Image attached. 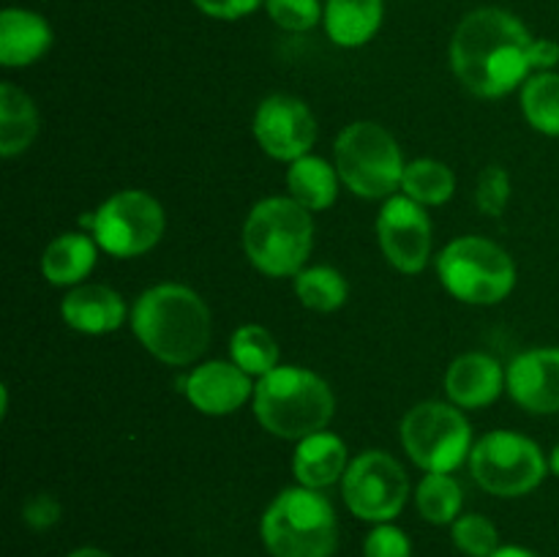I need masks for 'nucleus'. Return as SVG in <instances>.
<instances>
[{"label":"nucleus","instance_id":"14","mask_svg":"<svg viewBox=\"0 0 559 557\" xmlns=\"http://www.w3.org/2000/svg\"><path fill=\"white\" fill-rule=\"evenodd\" d=\"M506 382L516 404L530 413H559V347L516 355L508 366Z\"/></svg>","mask_w":559,"mask_h":557},{"label":"nucleus","instance_id":"36","mask_svg":"<svg viewBox=\"0 0 559 557\" xmlns=\"http://www.w3.org/2000/svg\"><path fill=\"white\" fill-rule=\"evenodd\" d=\"M69 557H109V555H107V552H102V549H93V546H85V549L71 552Z\"/></svg>","mask_w":559,"mask_h":557},{"label":"nucleus","instance_id":"33","mask_svg":"<svg viewBox=\"0 0 559 557\" xmlns=\"http://www.w3.org/2000/svg\"><path fill=\"white\" fill-rule=\"evenodd\" d=\"M262 0H194L200 11L216 20H240V16L251 14Z\"/></svg>","mask_w":559,"mask_h":557},{"label":"nucleus","instance_id":"18","mask_svg":"<svg viewBox=\"0 0 559 557\" xmlns=\"http://www.w3.org/2000/svg\"><path fill=\"white\" fill-rule=\"evenodd\" d=\"M52 44V31L47 20L25 9H5L0 14V63L31 66L41 58Z\"/></svg>","mask_w":559,"mask_h":557},{"label":"nucleus","instance_id":"30","mask_svg":"<svg viewBox=\"0 0 559 557\" xmlns=\"http://www.w3.org/2000/svg\"><path fill=\"white\" fill-rule=\"evenodd\" d=\"M475 200H478V208L486 216H500L506 211L508 200H511V178H508L506 169L497 167V164L486 167L478 178Z\"/></svg>","mask_w":559,"mask_h":557},{"label":"nucleus","instance_id":"35","mask_svg":"<svg viewBox=\"0 0 559 557\" xmlns=\"http://www.w3.org/2000/svg\"><path fill=\"white\" fill-rule=\"evenodd\" d=\"M491 557H538L535 552L524 549V546H500Z\"/></svg>","mask_w":559,"mask_h":557},{"label":"nucleus","instance_id":"37","mask_svg":"<svg viewBox=\"0 0 559 557\" xmlns=\"http://www.w3.org/2000/svg\"><path fill=\"white\" fill-rule=\"evenodd\" d=\"M549 467L555 470V473L559 475V446L555 448V451H551V459H549Z\"/></svg>","mask_w":559,"mask_h":557},{"label":"nucleus","instance_id":"12","mask_svg":"<svg viewBox=\"0 0 559 557\" xmlns=\"http://www.w3.org/2000/svg\"><path fill=\"white\" fill-rule=\"evenodd\" d=\"M254 137L267 156L298 162L309 156V147L314 145L317 120L300 98L276 93L257 107Z\"/></svg>","mask_w":559,"mask_h":557},{"label":"nucleus","instance_id":"8","mask_svg":"<svg viewBox=\"0 0 559 557\" xmlns=\"http://www.w3.org/2000/svg\"><path fill=\"white\" fill-rule=\"evenodd\" d=\"M473 478L497 497H522L546 475V459L538 442L519 431H489L469 451Z\"/></svg>","mask_w":559,"mask_h":557},{"label":"nucleus","instance_id":"7","mask_svg":"<svg viewBox=\"0 0 559 557\" xmlns=\"http://www.w3.org/2000/svg\"><path fill=\"white\" fill-rule=\"evenodd\" d=\"M407 164L402 162L396 140L382 126L358 120L347 126L336 140L338 178L358 197L382 200L402 186Z\"/></svg>","mask_w":559,"mask_h":557},{"label":"nucleus","instance_id":"25","mask_svg":"<svg viewBox=\"0 0 559 557\" xmlns=\"http://www.w3.org/2000/svg\"><path fill=\"white\" fill-rule=\"evenodd\" d=\"M522 109L533 129L559 137V74L540 71L530 76L522 91Z\"/></svg>","mask_w":559,"mask_h":557},{"label":"nucleus","instance_id":"16","mask_svg":"<svg viewBox=\"0 0 559 557\" xmlns=\"http://www.w3.org/2000/svg\"><path fill=\"white\" fill-rule=\"evenodd\" d=\"M60 315L80 333H109L123 325L126 304L104 284H80L66 295Z\"/></svg>","mask_w":559,"mask_h":557},{"label":"nucleus","instance_id":"32","mask_svg":"<svg viewBox=\"0 0 559 557\" xmlns=\"http://www.w3.org/2000/svg\"><path fill=\"white\" fill-rule=\"evenodd\" d=\"M364 557H413V546L402 530L382 522L366 535Z\"/></svg>","mask_w":559,"mask_h":557},{"label":"nucleus","instance_id":"19","mask_svg":"<svg viewBox=\"0 0 559 557\" xmlns=\"http://www.w3.org/2000/svg\"><path fill=\"white\" fill-rule=\"evenodd\" d=\"M347 467V446L331 431H317V435L304 437L293 459L295 478L309 489L331 486L333 481L344 478Z\"/></svg>","mask_w":559,"mask_h":557},{"label":"nucleus","instance_id":"4","mask_svg":"<svg viewBox=\"0 0 559 557\" xmlns=\"http://www.w3.org/2000/svg\"><path fill=\"white\" fill-rule=\"evenodd\" d=\"M314 240L309 211L293 197H267L251 208L243 224V249L251 265L267 276H298Z\"/></svg>","mask_w":559,"mask_h":557},{"label":"nucleus","instance_id":"13","mask_svg":"<svg viewBox=\"0 0 559 557\" xmlns=\"http://www.w3.org/2000/svg\"><path fill=\"white\" fill-rule=\"evenodd\" d=\"M377 235L388 262L402 273H420L431 254V222L413 197H391L377 218Z\"/></svg>","mask_w":559,"mask_h":557},{"label":"nucleus","instance_id":"1","mask_svg":"<svg viewBox=\"0 0 559 557\" xmlns=\"http://www.w3.org/2000/svg\"><path fill=\"white\" fill-rule=\"evenodd\" d=\"M538 42L508 11L478 9L453 33L451 66L475 96H506L538 69Z\"/></svg>","mask_w":559,"mask_h":557},{"label":"nucleus","instance_id":"24","mask_svg":"<svg viewBox=\"0 0 559 557\" xmlns=\"http://www.w3.org/2000/svg\"><path fill=\"white\" fill-rule=\"evenodd\" d=\"M402 189L420 205H442L453 197L456 178L448 164L435 162V158H418L404 167Z\"/></svg>","mask_w":559,"mask_h":557},{"label":"nucleus","instance_id":"6","mask_svg":"<svg viewBox=\"0 0 559 557\" xmlns=\"http://www.w3.org/2000/svg\"><path fill=\"white\" fill-rule=\"evenodd\" d=\"M437 273L453 298L475 306L500 304L516 284V268L502 246L486 238H456L437 257Z\"/></svg>","mask_w":559,"mask_h":557},{"label":"nucleus","instance_id":"5","mask_svg":"<svg viewBox=\"0 0 559 557\" xmlns=\"http://www.w3.org/2000/svg\"><path fill=\"white\" fill-rule=\"evenodd\" d=\"M262 541L273 557H331L338 541L336 511L320 489H284L262 517Z\"/></svg>","mask_w":559,"mask_h":557},{"label":"nucleus","instance_id":"26","mask_svg":"<svg viewBox=\"0 0 559 557\" xmlns=\"http://www.w3.org/2000/svg\"><path fill=\"white\" fill-rule=\"evenodd\" d=\"M295 293L306 309L314 311H336L347 300V282L336 268L317 265L304 268L295 276Z\"/></svg>","mask_w":559,"mask_h":557},{"label":"nucleus","instance_id":"2","mask_svg":"<svg viewBox=\"0 0 559 557\" xmlns=\"http://www.w3.org/2000/svg\"><path fill=\"white\" fill-rule=\"evenodd\" d=\"M131 328L147 353L169 366H186L211 342V311L194 289L158 284L136 298Z\"/></svg>","mask_w":559,"mask_h":557},{"label":"nucleus","instance_id":"11","mask_svg":"<svg viewBox=\"0 0 559 557\" xmlns=\"http://www.w3.org/2000/svg\"><path fill=\"white\" fill-rule=\"evenodd\" d=\"M344 500L366 522H391L407 502L409 481L402 464L385 451H366L344 473Z\"/></svg>","mask_w":559,"mask_h":557},{"label":"nucleus","instance_id":"15","mask_svg":"<svg viewBox=\"0 0 559 557\" xmlns=\"http://www.w3.org/2000/svg\"><path fill=\"white\" fill-rule=\"evenodd\" d=\"M191 404L205 415H229L254 393L249 375L238 364L211 360L202 364L180 382Z\"/></svg>","mask_w":559,"mask_h":557},{"label":"nucleus","instance_id":"31","mask_svg":"<svg viewBox=\"0 0 559 557\" xmlns=\"http://www.w3.org/2000/svg\"><path fill=\"white\" fill-rule=\"evenodd\" d=\"M267 14L284 31H309L320 22L317 0H267Z\"/></svg>","mask_w":559,"mask_h":557},{"label":"nucleus","instance_id":"10","mask_svg":"<svg viewBox=\"0 0 559 557\" xmlns=\"http://www.w3.org/2000/svg\"><path fill=\"white\" fill-rule=\"evenodd\" d=\"M82 222L91 224L96 244L115 257L145 254L164 233L162 205L140 189L118 191Z\"/></svg>","mask_w":559,"mask_h":557},{"label":"nucleus","instance_id":"17","mask_svg":"<svg viewBox=\"0 0 559 557\" xmlns=\"http://www.w3.org/2000/svg\"><path fill=\"white\" fill-rule=\"evenodd\" d=\"M445 391L456 407H486L502 391V366L484 353L462 355L448 369Z\"/></svg>","mask_w":559,"mask_h":557},{"label":"nucleus","instance_id":"22","mask_svg":"<svg viewBox=\"0 0 559 557\" xmlns=\"http://www.w3.org/2000/svg\"><path fill=\"white\" fill-rule=\"evenodd\" d=\"M38 134V112L31 96L11 82L0 85V153L5 158L27 151Z\"/></svg>","mask_w":559,"mask_h":557},{"label":"nucleus","instance_id":"9","mask_svg":"<svg viewBox=\"0 0 559 557\" xmlns=\"http://www.w3.org/2000/svg\"><path fill=\"white\" fill-rule=\"evenodd\" d=\"M402 442L409 459L426 473H451L473 451V431L456 407L424 402L404 415Z\"/></svg>","mask_w":559,"mask_h":557},{"label":"nucleus","instance_id":"34","mask_svg":"<svg viewBox=\"0 0 559 557\" xmlns=\"http://www.w3.org/2000/svg\"><path fill=\"white\" fill-rule=\"evenodd\" d=\"M60 517V506L58 500H52L49 495H38L33 497L31 502L25 506V522L36 530H47L58 522Z\"/></svg>","mask_w":559,"mask_h":557},{"label":"nucleus","instance_id":"21","mask_svg":"<svg viewBox=\"0 0 559 557\" xmlns=\"http://www.w3.org/2000/svg\"><path fill=\"white\" fill-rule=\"evenodd\" d=\"M382 22V0H328L325 27L338 47H360Z\"/></svg>","mask_w":559,"mask_h":557},{"label":"nucleus","instance_id":"3","mask_svg":"<svg viewBox=\"0 0 559 557\" xmlns=\"http://www.w3.org/2000/svg\"><path fill=\"white\" fill-rule=\"evenodd\" d=\"M333 393L320 375L298 366H276L254 386V415L271 435L304 440L333 418Z\"/></svg>","mask_w":559,"mask_h":557},{"label":"nucleus","instance_id":"27","mask_svg":"<svg viewBox=\"0 0 559 557\" xmlns=\"http://www.w3.org/2000/svg\"><path fill=\"white\" fill-rule=\"evenodd\" d=\"M233 364H238L246 375L265 377L278 366V344L262 325H243L233 333L229 342Z\"/></svg>","mask_w":559,"mask_h":557},{"label":"nucleus","instance_id":"29","mask_svg":"<svg viewBox=\"0 0 559 557\" xmlns=\"http://www.w3.org/2000/svg\"><path fill=\"white\" fill-rule=\"evenodd\" d=\"M453 544L469 557H491L500 549V535L489 519L467 513L453 522Z\"/></svg>","mask_w":559,"mask_h":557},{"label":"nucleus","instance_id":"23","mask_svg":"<svg viewBox=\"0 0 559 557\" xmlns=\"http://www.w3.org/2000/svg\"><path fill=\"white\" fill-rule=\"evenodd\" d=\"M289 194L295 202L306 208V211H325L328 205L336 202L338 194V178L336 169L317 156H304L293 162L287 173Z\"/></svg>","mask_w":559,"mask_h":557},{"label":"nucleus","instance_id":"28","mask_svg":"<svg viewBox=\"0 0 559 557\" xmlns=\"http://www.w3.org/2000/svg\"><path fill=\"white\" fill-rule=\"evenodd\" d=\"M418 511L431 524H453L462 511V486L448 473H429L418 486Z\"/></svg>","mask_w":559,"mask_h":557},{"label":"nucleus","instance_id":"20","mask_svg":"<svg viewBox=\"0 0 559 557\" xmlns=\"http://www.w3.org/2000/svg\"><path fill=\"white\" fill-rule=\"evenodd\" d=\"M93 265H96V244L82 233L58 235L41 257L44 276L58 287L80 284L93 271Z\"/></svg>","mask_w":559,"mask_h":557}]
</instances>
